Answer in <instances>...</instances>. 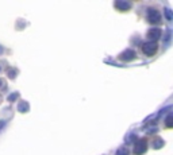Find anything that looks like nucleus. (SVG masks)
Instances as JSON below:
<instances>
[{"label": "nucleus", "mask_w": 173, "mask_h": 155, "mask_svg": "<svg viewBox=\"0 0 173 155\" xmlns=\"http://www.w3.org/2000/svg\"><path fill=\"white\" fill-rule=\"evenodd\" d=\"M142 49H143V53H145L146 56H153L156 49H157V46H156V43H146V45H143Z\"/></svg>", "instance_id": "1"}, {"label": "nucleus", "mask_w": 173, "mask_h": 155, "mask_svg": "<svg viewBox=\"0 0 173 155\" xmlns=\"http://www.w3.org/2000/svg\"><path fill=\"white\" fill-rule=\"evenodd\" d=\"M118 155H127V151L122 150V153H118Z\"/></svg>", "instance_id": "5"}, {"label": "nucleus", "mask_w": 173, "mask_h": 155, "mask_svg": "<svg viewBox=\"0 0 173 155\" xmlns=\"http://www.w3.org/2000/svg\"><path fill=\"white\" fill-rule=\"evenodd\" d=\"M149 19L152 20V23H157L160 20V14L156 12V9H152V12L149 14Z\"/></svg>", "instance_id": "2"}, {"label": "nucleus", "mask_w": 173, "mask_h": 155, "mask_svg": "<svg viewBox=\"0 0 173 155\" xmlns=\"http://www.w3.org/2000/svg\"><path fill=\"white\" fill-rule=\"evenodd\" d=\"M145 148H146V143H145V142H142V144H141V142H138V144L135 146V153L137 154H142L143 151H145Z\"/></svg>", "instance_id": "3"}, {"label": "nucleus", "mask_w": 173, "mask_h": 155, "mask_svg": "<svg viewBox=\"0 0 173 155\" xmlns=\"http://www.w3.org/2000/svg\"><path fill=\"white\" fill-rule=\"evenodd\" d=\"M152 33H153V34H149V37H150V38H154V39H157L160 35H161L158 30H154V31H152Z\"/></svg>", "instance_id": "4"}]
</instances>
